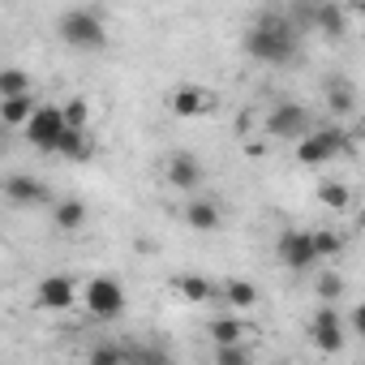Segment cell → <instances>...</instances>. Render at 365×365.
I'll list each match as a JSON object with an SVG mask.
<instances>
[{
	"instance_id": "4",
	"label": "cell",
	"mask_w": 365,
	"mask_h": 365,
	"mask_svg": "<svg viewBox=\"0 0 365 365\" xmlns=\"http://www.w3.org/2000/svg\"><path fill=\"white\" fill-rule=\"evenodd\" d=\"M78 301H82L86 314L99 318V322H116V318L125 314V305H129L125 284H120L116 275H91V279L78 288Z\"/></svg>"
},
{
	"instance_id": "5",
	"label": "cell",
	"mask_w": 365,
	"mask_h": 365,
	"mask_svg": "<svg viewBox=\"0 0 365 365\" xmlns=\"http://www.w3.org/2000/svg\"><path fill=\"white\" fill-rule=\"evenodd\" d=\"M309 125H314V116H309L305 103H275V108L262 116V133L275 138V142H297Z\"/></svg>"
},
{
	"instance_id": "19",
	"label": "cell",
	"mask_w": 365,
	"mask_h": 365,
	"mask_svg": "<svg viewBox=\"0 0 365 365\" xmlns=\"http://www.w3.org/2000/svg\"><path fill=\"white\" fill-rule=\"evenodd\" d=\"M224 301H228V309H254L258 305V288L250 284V279H228L224 288H215Z\"/></svg>"
},
{
	"instance_id": "8",
	"label": "cell",
	"mask_w": 365,
	"mask_h": 365,
	"mask_svg": "<svg viewBox=\"0 0 365 365\" xmlns=\"http://www.w3.org/2000/svg\"><path fill=\"white\" fill-rule=\"evenodd\" d=\"M163 180H168L172 190H180V194H198L202 180H207V172H202L198 155H190V150H172V155L163 159Z\"/></svg>"
},
{
	"instance_id": "26",
	"label": "cell",
	"mask_w": 365,
	"mask_h": 365,
	"mask_svg": "<svg viewBox=\"0 0 365 365\" xmlns=\"http://www.w3.org/2000/svg\"><path fill=\"white\" fill-rule=\"evenodd\" d=\"M344 288H348V284H344V275H339V271H322V275H318V297H322V301H331V305H335V301L344 297Z\"/></svg>"
},
{
	"instance_id": "28",
	"label": "cell",
	"mask_w": 365,
	"mask_h": 365,
	"mask_svg": "<svg viewBox=\"0 0 365 365\" xmlns=\"http://www.w3.org/2000/svg\"><path fill=\"white\" fill-rule=\"evenodd\" d=\"M112 361H129V352L116 348V344H103V348L91 352V365H112Z\"/></svg>"
},
{
	"instance_id": "25",
	"label": "cell",
	"mask_w": 365,
	"mask_h": 365,
	"mask_svg": "<svg viewBox=\"0 0 365 365\" xmlns=\"http://www.w3.org/2000/svg\"><path fill=\"white\" fill-rule=\"evenodd\" d=\"M61 112H65V125L69 129H86L91 125V103L86 99H69V103H61Z\"/></svg>"
},
{
	"instance_id": "24",
	"label": "cell",
	"mask_w": 365,
	"mask_h": 365,
	"mask_svg": "<svg viewBox=\"0 0 365 365\" xmlns=\"http://www.w3.org/2000/svg\"><path fill=\"white\" fill-rule=\"evenodd\" d=\"M35 82L26 69H0V99H9V95H26Z\"/></svg>"
},
{
	"instance_id": "23",
	"label": "cell",
	"mask_w": 365,
	"mask_h": 365,
	"mask_svg": "<svg viewBox=\"0 0 365 365\" xmlns=\"http://www.w3.org/2000/svg\"><path fill=\"white\" fill-rule=\"evenodd\" d=\"M318 202L331 207V211H348L352 207V190L344 185V180H322V185H318Z\"/></svg>"
},
{
	"instance_id": "17",
	"label": "cell",
	"mask_w": 365,
	"mask_h": 365,
	"mask_svg": "<svg viewBox=\"0 0 365 365\" xmlns=\"http://www.w3.org/2000/svg\"><path fill=\"white\" fill-rule=\"evenodd\" d=\"M31 112H35V91L0 99V125H5V129H22L31 120Z\"/></svg>"
},
{
	"instance_id": "13",
	"label": "cell",
	"mask_w": 365,
	"mask_h": 365,
	"mask_svg": "<svg viewBox=\"0 0 365 365\" xmlns=\"http://www.w3.org/2000/svg\"><path fill=\"white\" fill-rule=\"evenodd\" d=\"M52 155L56 159H69V163H91L95 159V142H91V133L86 129H61V138L52 142Z\"/></svg>"
},
{
	"instance_id": "3",
	"label": "cell",
	"mask_w": 365,
	"mask_h": 365,
	"mask_svg": "<svg viewBox=\"0 0 365 365\" xmlns=\"http://www.w3.org/2000/svg\"><path fill=\"white\" fill-rule=\"evenodd\" d=\"M56 35L78 52H103L108 48V22L95 9H65L56 18Z\"/></svg>"
},
{
	"instance_id": "27",
	"label": "cell",
	"mask_w": 365,
	"mask_h": 365,
	"mask_svg": "<svg viewBox=\"0 0 365 365\" xmlns=\"http://www.w3.org/2000/svg\"><path fill=\"white\" fill-rule=\"evenodd\" d=\"M215 361H220V365H245L250 352H245L241 344H215Z\"/></svg>"
},
{
	"instance_id": "12",
	"label": "cell",
	"mask_w": 365,
	"mask_h": 365,
	"mask_svg": "<svg viewBox=\"0 0 365 365\" xmlns=\"http://www.w3.org/2000/svg\"><path fill=\"white\" fill-rule=\"evenodd\" d=\"M35 305L48 309V314H65V309L78 305V284H73L69 275H48V279H39V288H35Z\"/></svg>"
},
{
	"instance_id": "6",
	"label": "cell",
	"mask_w": 365,
	"mask_h": 365,
	"mask_svg": "<svg viewBox=\"0 0 365 365\" xmlns=\"http://www.w3.org/2000/svg\"><path fill=\"white\" fill-rule=\"evenodd\" d=\"M61 129H65V112H61V103H35L31 120L22 125L26 142H31L35 150H48V155H52V142L61 138Z\"/></svg>"
},
{
	"instance_id": "7",
	"label": "cell",
	"mask_w": 365,
	"mask_h": 365,
	"mask_svg": "<svg viewBox=\"0 0 365 365\" xmlns=\"http://www.w3.org/2000/svg\"><path fill=\"white\" fill-rule=\"evenodd\" d=\"M168 112L180 116V120L211 116V112H215V95H211L207 86H198V82H180V86H172V95H168Z\"/></svg>"
},
{
	"instance_id": "22",
	"label": "cell",
	"mask_w": 365,
	"mask_h": 365,
	"mask_svg": "<svg viewBox=\"0 0 365 365\" xmlns=\"http://www.w3.org/2000/svg\"><path fill=\"white\" fill-rule=\"evenodd\" d=\"M207 331H211V339H215V344H241V339H245V331H254V327H250V322H241V318H232V314H224V318H215Z\"/></svg>"
},
{
	"instance_id": "16",
	"label": "cell",
	"mask_w": 365,
	"mask_h": 365,
	"mask_svg": "<svg viewBox=\"0 0 365 365\" xmlns=\"http://www.w3.org/2000/svg\"><path fill=\"white\" fill-rule=\"evenodd\" d=\"M309 241H314L318 262H339V258H344V250H348V237H344L339 228H314V232H309Z\"/></svg>"
},
{
	"instance_id": "21",
	"label": "cell",
	"mask_w": 365,
	"mask_h": 365,
	"mask_svg": "<svg viewBox=\"0 0 365 365\" xmlns=\"http://www.w3.org/2000/svg\"><path fill=\"white\" fill-rule=\"evenodd\" d=\"M176 292L185 297L190 305H202V301H215V284L207 275H180L176 279Z\"/></svg>"
},
{
	"instance_id": "1",
	"label": "cell",
	"mask_w": 365,
	"mask_h": 365,
	"mask_svg": "<svg viewBox=\"0 0 365 365\" xmlns=\"http://www.w3.org/2000/svg\"><path fill=\"white\" fill-rule=\"evenodd\" d=\"M245 52L258 65H292L297 61V26L284 14H262L245 31Z\"/></svg>"
},
{
	"instance_id": "2",
	"label": "cell",
	"mask_w": 365,
	"mask_h": 365,
	"mask_svg": "<svg viewBox=\"0 0 365 365\" xmlns=\"http://www.w3.org/2000/svg\"><path fill=\"white\" fill-rule=\"evenodd\" d=\"M297 163L301 168H322V163H331V159H344V155H352V138L344 133V125H322V129H305L297 142Z\"/></svg>"
},
{
	"instance_id": "9",
	"label": "cell",
	"mask_w": 365,
	"mask_h": 365,
	"mask_svg": "<svg viewBox=\"0 0 365 365\" xmlns=\"http://www.w3.org/2000/svg\"><path fill=\"white\" fill-rule=\"evenodd\" d=\"M309 339H314V348L318 352H339L344 348V339H348V327H344V318H339V309L327 301L314 318H309Z\"/></svg>"
},
{
	"instance_id": "18",
	"label": "cell",
	"mask_w": 365,
	"mask_h": 365,
	"mask_svg": "<svg viewBox=\"0 0 365 365\" xmlns=\"http://www.w3.org/2000/svg\"><path fill=\"white\" fill-rule=\"evenodd\" d=\"M314 22H318V31H322L327 39H344V35H348V26H352V18H348L339 5H322V9L314 14Z\"/></svg>"
},
{
	"instance_id": "20",
	"label": "cell",
	"mask_w": 365,
	"mask_h": 365,
	"mask_svg": "<svg viewBox=\"0 0 365 365\" xmlns=\"http://www.w3.org/2000/svg\"><path fill=\"white\" fill-rule=\"evenodd\" d=\"M327 108H331L335 120H348V116L356 112V95H352V86H348V82H331V86H327Z\"/></svg>"
},
{
	"instance_id": "11",
	"label": "cell",
	"mask_w": 365,
	"mask_h": 365,
	"mask_svg": "<svg viewBox=\"0 0 365 365\" xmlns=\"http://www.w3.org/2000/svg\"><path fill=\"white\" fill-rule=\"evenodd\" d=\"M0 194H5L9 207H39V202H48V185L39 176H31V172H9L5 180H0Z\"/></svg>"
},
{
	"instance_id": "10",
	"label": "cell",
	"mask_w": 365,
	"mask_h": 365,
	"mask_svg": "<svg viewBox=\"0 0 365 365\" xmlns=\"http://www.w3.org/2000/svg\"><path fill=\"white\" fill-rule=\"evenodd\" d=\"M275 254H279V262L288 267V271H314L318 267V254H314V241H309V232H301V228H288L279 241H275Z\"/></svg>"
},
{
	"instance_id": "14",
	"label": "cell",
	"mask_w": 365,
	"mask_h": 365,
	"mask_svg": "<svg viewBox=\"0 0 365 365\" xmlns=\"http://www.w3.org/2000/svg\"><path fill=\"white\" fill-rule=\"evenodd\" d=\"M185 224H190L194 232H220V228H224V211H220V202L190 194V207H185Z\"/></svg>"
},
{
	"instance_id": "15",
	"label": "cell",
	"mask_w": 365,
	"mask_h": 365,
	"mask_svg": "<svg viewBox=\"0 0 365 365\" xmlns=\"http://www.w3.org/2000/svg\"><path fill=\"white\" fill-rule=\"evenodd\" d=\"M86 202L82 198H61L56 207H52V224H56V232H65V237H73V232H82L86 228Z\"/></svg>"
}]
</instances>
